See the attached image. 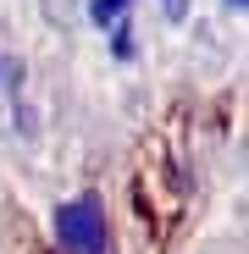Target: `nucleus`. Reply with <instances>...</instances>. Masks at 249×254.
I'll return each mask as SVG.
<instances>
[{"instance_id": "obj_1", "label": "nucleus", "mask_w": 249, "mask_h": 254, "mask_svg": "<svg viewBox=\"0 0 249 254\" xmlns=\"http://www.w3.org/2000/svg\"><path fill=\"white\" fill-rule=\"evenodd\" d=\"M56 243H67L72 254H105L111 249V232H105V204L94 193H83L72 204L56 210Z\"/></svg>"}, {"instance_id": "obj_2", "label": "nucleus", "mask_w": 249, "mask_h": 254, "mask_svg": "<svg viewBox=\"0 0 249 254\" xmlns=\"http://www.w3.org/2000/svg\"><path fill=\"white\" fill-rule=\"evenodd\" d=\"M128 6H133V0H94V6H89V17H94L100 28H111L122 11H128Z\"/></svg>"}, {"instance_id": "obj_3", "label": "nucleus", "mask_w": 249, "mask_h": 254, "mask_svg": "<svg viewBox=\"0 0 249 254\" xmlns=\"http://www.w3.org/2000/svg\"><path fill=\"white\" fill-rule=\"evenodd\" d=\"M161 11H166V22H183L188 17V0H161Z\"/></svg>"}, {"instance_id": "obj_4", "label": "nucleus", "mask_w": 249, "mask_h": 254, "mask_svg": "<svg viewBox=\"0 0 249 254\" xmlns=\"http://www.w3.org/2000/svg\"><path fill=\"white\" fill-rule=\"evenodd\" d=\"M227 6H233V11H244V0H227Z\"/></svg>"}]
</instances>
